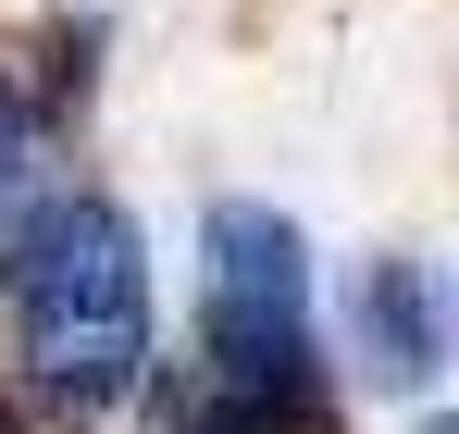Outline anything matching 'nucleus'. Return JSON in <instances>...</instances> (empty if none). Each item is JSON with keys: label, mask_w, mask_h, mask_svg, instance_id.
<instances>
[{"label": "nucleus", "mask_w": 459, "mask_h": 434, "mask_svg": "<svg viewBox=\"0 0 459 434\" xmlns=\"http://www.w3.org/2000/svg\"><path fill=\"white\" fill-rule=\"evenodd\" d=\"M13 335H25V372L75 410H112L137 385V360H150V248L112 199L38 212L25 261H13Z\"/></svg>", "instance_id": "f257e3e1"}, {"label": "nucleus", "mask_w": 459, "mask_h": 434, "mask_svg": "<svg viewBox=\"0 0 459 434\" xmlns=\"http://www.w3.org/2000/svg\"><path fill=\"white\" fill-rule=\"evenodd\" d=\"M199 348L273 434H335L323 385H310V248L286 212L261 199H212L199 223Z\"/></svg>", "instance_id": "f03ea898"}, {"label": "nucleus", "mask_w": 459, "mask_h": 434, "mask_svg": "<svg viewBox=\"0 0 459 434\" xmlns=\"http://www.w3.org/2000/svg\"><path fill=\"white\" fill-rule=\"evenodd\" d=\"M348 348L385 397H422L435 372H459V273L422 248H373L348 273Z\"/></svg>", "instance_id": "7ed1b4c3"}, {"label": "nucleus", "mask_w": 459, "mask_h": 434, "mask_svg": "<svg viewBox=\"0 0 459 434\" xmlns=\"http://www.w3.org/2000/svg\"><path fill=\"white\" fill-rule=\"evenodd\" d=\"M25 161H38V125H25V100L0 87V236H13V199H25Z\"/></svg>", "instance_id": "20e7f679"}, {"label": "nucleus", "mask_w": 459, "mask_h": 434, "mask_svg": "<svg viewBox=\"0 0 459 434\" xmlns=\"http://www.w3.org/2000/svg\"><path fill=\"white\" fill-rule=\"evenodd\" d=\"M186 434H273V422H261V410H248V397H224V385H212V397H199V410H186Z\"/></svg>", "instance_id": "39448f33"}, {"label": "nucleus", "mask_w": 459, "mask_h": 434, "mask_svg": "<svg viewBox=\"0 0 459 434\" xmlns=\"http://www.w3.org/2000/svg\"><path fill=\"white\" fill-rule=\"evenodd\" d=\"M422 434H459V422H422Z\"/></svg>", "instance_id": "423d86ee"}, {"label": "nucleus", "mask_w": 459, "mask_h": 434, "mask_svg": "<svg viewBox=\"0 0 459 434\" xmlns=\"http://www.w3.org/2000/svg\"><path fill=\"white\" fill-rule=\"evenodd\" d=\"M0 434H25V422H0Z\"/></svg>", "instance_id": "0eeeda50"}]
</instances>
